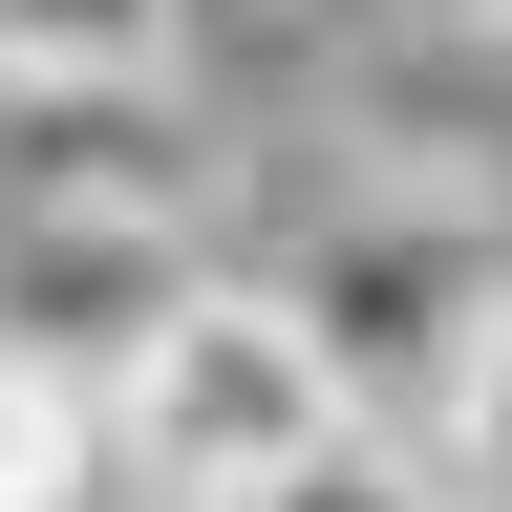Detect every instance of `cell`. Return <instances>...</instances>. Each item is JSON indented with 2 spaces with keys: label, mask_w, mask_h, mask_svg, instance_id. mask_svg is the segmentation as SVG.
<instances>
[{
  "label": "cell",
  "mask_w": 512,
  "mask_h": 512,
  "mask_svg": "<svg viewBox=\"0 0 512 512\" xmlns=\"http://www.w3.org/2000/svg\"><path fill=\"white\" fill-rule=\"evenodd\" d=\"M0 64H171V0H0Z\"/></svg>",
  "instance_id": "cell-4"
},
{
  "label": "cell",
  "mask_w": 512,
  "mask_h": 512,
  "mask_svg": "<svg viewBox=\"0 0 512 512\" xmlns=\"http://www.w3.org/2000/svg\"><path fill=\"white\" fill-rule=\"evenodd\" d=\"M0 512H128V427H107V384L43 363V342H0Z\"/></svg>",
  "instance_id": "cell-2"
},
{
  "label": "cell",
  "mask_w": 512,
  "mask_h": 512,
  "mask_svg": "<svg viewBox=\"0 0 512 512\" xmlns=\"http://www.w3.org/2000/svg\"><path fill=\"white\" fill-rule=\"evenodd\" d=\"M128 512H214V491H128Z\"/></svg>",
  "instance_id": "cell-6"
},
{
  "label": "cell",
  "mask_w": 512,
  "mask_h": 512,
  "mask_svg": "<svg viewBox=\"0 0 512 512\" xmlns=\"http://www.w3.org/2000/svg\"><path fill=\"white\" fill-rule=\"evenodd\" d=\"M427 448H448V491H470V512H512V320L470 342V384L427 406Z\"/></svg>",
  "instance_id": "cell-5"
},
{
  "label": "cell",
  "mask_w": 512,
  "mask_h": 512,
  "mask_svg": "<svg viewBox=\"0 0 512 512\" xmlns=\"http://www.w3.org/2000/svg\"><path fill=\"white\" fill-rule=\"evenodd\" d=\"M107 427H128V491H256V470H299L320 427H342V363H320V320L299 299H256V278H171L150 299V342L107 363Z\"/></svg>",
  "instance_id": "cell-1"
},
{
  "label": "cell",
  "mask_w": 512,
  "mask_h": 512,
  "mask_svg": "<svg viewBox=\"0 0 512 512\" xmlns=\"http://www.w3.org/2000/svg\"><path fill=\"white\" fill-rule=\"evenodd\" d=\"M235 512H470V491H448V448H427V427H384V406H342V427L299 448V470H256Z\"/></svg>",
  "instance_id": "cell-3"
}]
</instances>
